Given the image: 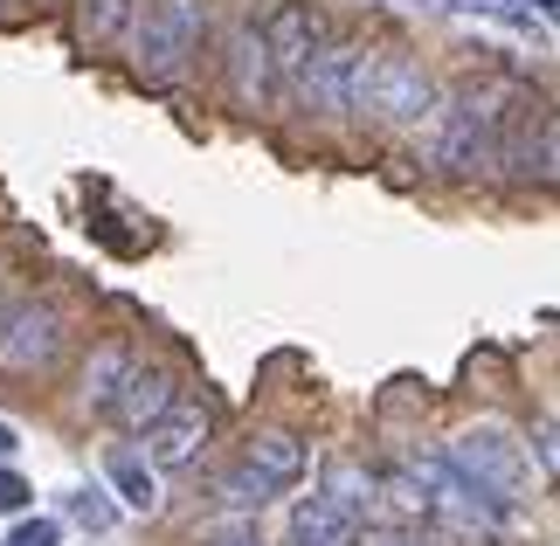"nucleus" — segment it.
<instances>
[{"instance_id": "8", "label": "nucleus", "mask_w": 560, "mask_h": 546, "mask_svg": "<svg viewBox=\"0 0 560 546\" xmlns=\"http://www.w3.org/2000/svg\"><path fill=\"white\" fill-rule=\"evenodd\" d=\"M201 450H208V408L201 402H174L145 429V464L153 471H187Z\"/></svg>"}, {"instance_id": "2", "label": "nucleus", "mask_w": 560, "mask_h": 546, "mask_svg": "<svg viewBox=\"0 0 560 546\" xmlns=\"http://www.w3.org/2000/svg\"><path fill=\"white\" fill-rule=\"evenodd\" d=\"M436 104V77L422 70V56L401 49H353L347 70V118H374L381 132H416Z\"/></svg>"}, {"instance_id": "10", "label": "nucleus", "mask_w": 560, "mask_h": 546, "mask_svg": "<svg viewBox=\"0 0 560 546\" xmlns=\"http://www.w3.org/2000/svg\"><path fill=\"white\" fill-rule=\"evenodd\" d=\"M174 402H180V395H174V374H166V367H139V360H132V374L118 381V395H112V408H104V415H112L118 429L145 435Z\"/></svg>"}, {"instance_id": "26", "label": "nucleus", "mask_w": 560, "mask_h": 546, "mask_svg": "<svg viewBox=\"0 0 560 546\" xmlns=\"http://www.w3.org/2000/svg\"><path fill=\"white\" fill-rule=\"evenodd\" d=\"M21 450V435H14V422H0V456H14Z\"/></svg>"}, {"instance_id": "25", "label": "nucleus", "mask_w": 560, "mask_h": 546, "mask_svg": "<svg viewBox=\"0 0 560 546\" xmlns=\"http://www.w3.org/2000/svg\"><path fill=\"white\" fill-rule=\"evenodd\" d=\"M14 304H21V298H14V277H0V325H8V312H14Z\"/></svg>"}, {"instance_id": "28", "label": "nucleus", "mask_w": 560, "mask_h": 546, "mask_svg": "<svg viewBox=\"0 0 560 546\" xmlns=\"http://www.w3.org/2000/svg\"><path fill=\"white\" fill-rule=\"evenodd\" d=\"M533 8H553V0H533Z\"/></svg>"}, {"instance_id": "20", "label": "nucleus", "mask_w": 560, "mask_h": 546, "mask_svg": "<svg viewBox=\"0 0 560 546\" xmlns=\"http://www.w3.org/2000/svg\"><path fill=\"white\" fill-rule=\"evenodd\" d=\"M62 512H70L83 533H112V519H118V506L104 491H70V498H62Z\"/></svg>"}, {"instance_id": "13", "label": "nucleus", "mask_w": 560, "mask_h": 546, "mask_svg": "<svg viewBox=\"0 0 560 546\" xmlns=\"http://www.w3.org/2000/svg\"><path fill=\"white\" fill-rule=\"evenodd\" d=\"M368 539V526L347 512H332L326 498H298V512H291V546H360Z\"/></svg>"}, {"instance_id": "16", "label": "nucleus", "mask_w": 560, "mask_h": 546, "mask_svg": "<svg viewBox=\"0 0 560 546\" xmlns=\"http://www.w3.org/2000/svg\"><path fill=\"white\" fill-rule=\"evenodd\" d=\"M104 477H112V491L125 498V512H139V519H153V512H160V471L145 464V456L112 450V456H104Z\"/></svg>"}, {"instance_id": "7", "label": "nucleus", "mask_w": 560, "mask_h": 546, "mask_svg": "<svg viewBox=\"0 0 560 546\" xmlns=\"http://www.w3.org/2000/svg\"><path fill=\"white\" fill-rule=\"evenodd\" d=\"M512 139H499V166L512 173V181H553V112H540V104H526L520 118L505 112Z\"/></svg>"}, {"instance_id": "21", "label": "nucleus", "mask_w": 560, "mask_h": 546, "mask_svg": "<svg viewBox=\"0 0 560 546\" xmlns=\"http://www.w3.org/2000/svg\"><path fill=\"white\" fill-rule=\"evenodd\" d=\"M28 477H21V471H8V464H0V512H28Z\"/></svg>"}, {"instance_id": "18", "label": "nucleus", "mask_w": 560, "mask_h": 546, "mask_svg": "<svg viewBox=\"0 0 560 546\" xmlns=\"http://www.w3.org/2000/svg\"><path fill=\"white\" fill-rule=\"evenodd\" d=\"M132 21H139V0H83V35L104 42V49H112V42H125V28H132Z\"/></svg>"}, {"instance_id": "17", "label": "nucleus", "mask_w": 560, "mask_h": 546, "mask_svg": "<svg viewBox=\"0 0 560 546\" xmlns=\"http://www.w3.org/2000/svg\"><path fill=\"white\" fill-rule=\"evenodd\" d=\"M374 506H387V512H395L401 519V526H422V519H429V491L416 485V471H387V477H374Z\"/></svg>"}, {"instance_id": "11", "label": "nucleus", "mask_w": 560, "mask_h": 546, "mask_svg": "<svg viewBox=\"0 0 560 546\" xmlns=\"http://www.w3.org/2000/svg\"><path fill=\"white\" fill-rule=\"evenodd\" d=\"M270 42V62H277V77H291L298 62H305L318 42H326V21H318V8H305V0H284L270 21H256Z\"/></svg>"}, {"instance_id": "23", "label": "nucleus", "mask_w": 560, "mask_h": 546, "mask_svg": "<svg viewBox=\"0 0 560 546\" xmlns=\"http://www.w3.org/2000/svg\"><path fill=\"white\" fill-rule=\"evenodd\" d=\"M533 456H540V477H553V464H560V450H553V422L533 429Z\"/></svg>"}, {"instance_id": "3", "label": "nucleus", "mask_w": 560, "mask_h": 546, "mask_svg": "<svg viewBox=\"0 0 560 546\" xmlns=\"http://www.w3.org/2000/svg\"><path fill=\"white\" fill-rule=\"evenodd\" d=\"M201 35H208V0H153V8L139 14V35H132L139 77L174 83L187 62L201 56Z\"/></svg>"}, {"instance_id": "9", "label": "nucleus", "mask_w": 560, "mask_h": 546, "mask_svg": "<svg viewBox=\"0 0 560 546\" xmlns=\"http://www.w3.org/2000/svg\"><path fill=\"white\" fill-rule=\"evenodd\" d=\"M229 91L243 112H270V97H277V62H270V42L256 21H243L229 42Z\"/></svg>"}, {"instance_id": "12", "label": "nucleus", "mask_w": 560, "mask_h": 546, "mask_svg": "<svg viewBox=\"0 0 560 546\" xmlns=\"http://www.w3.org/2000/svg\"><path fill=\"white\" fill-rule=\"evenodd\" d=\"M243 471H256L264 485L284 498L298 477H305V443H298L291 429H264V435H249V450H243Z\"/></svg>"}, {"instance_id": "6", "label": "nucleus", "mask_w": 560, "mask_h": 546, "mask_svg": "<svg viewBox=\"0 0 560 546\" xmlns=\"http://www.w3.org/2000/svg\"><path fill=\"white\" fill-rule=\"evenodd\" d=\"M353 49H360V42H318V49L284 77L298 112H312V118H347V70H353Z\"/></svg>"}, {"instance_id": "24", "label": "nucleus", "mask_w": 560, "mask_h": 546, "mask_svg": "<svg viewBox=\"0 0 560 546\" xmlns=\"http://www.w3.org/2000/svg\"><path fill=\"white\" fill-rule=\"evenodd\" d=\"M368 546H429V539H422V533H374Z\"/></svg>"}, {"instance_id": "5", "label": "nucleus", "mask_w": 560, "mask_h": 546, "mask_svg": "<svg viewBox=\"0 0 560 546\" xmlns=\"http://www.w3.org/2000/svg\"><path fill=\"white\" fill-rule=\"evenodd\" d=\"M443 456L470 477V485H485V491L520 498V506H526V491H533V464H526V450L512 443L505 429H464Z\"/></svg>"}, {"instance_id": "15", "label": "nucleus", "mask_w": 560, "mask_h": 546, "mask_svg": "<svg viewBox=\"0 0 560 546\" xmlns=\"http://www.w3.org/2000/svg\"><path fill=\"white\" fill-rule=\"evenodd\" d=\"M125 374H132V346H125V339H104V346H91V360H83V387H77V402L104 415Z\"/></svg>"}, {"instance_id": "27", "label": "nucleus", "mask_w": 560, "mask_h": 546, "mask_svg": "<svg viewBox=\"0 0 560 546\" xmlns=\"http://www.w3.org/2000/svg\"><path fill=\"white\" fill-rule=\"evenodd\" d=\"M214 546H264V539H214Z\"/></svg>"}, {"instance_id": "4", "label": "nucleus", "mask_w": 560, "mask_h": 546, "mask_svg": "<svg viewBox=\"0 0 560 546\" xmlns=\"http://www.w3.org/2000/svg\"><path fill=\"white\" fill-rule=\"evenodd\" d=\"M62 339H70V318L49 298H21L8 325H0V374L14 381H42L62 360Z\"/></svg>"}, {"instance_id": "14", "label": "nucleus", "mask_w": 560, "mask_h": 546, "mask_svg": "<svg viewBox=\"0 0 560 546\" xmlns=\"http://www.w3.org/2000/svg\"><path fill=\"white\" fill-rule=\"evenodd\" d=\"M318 498H326L332 512L360 519V526H368V519L381 512V506H374V471H368V464H353V456H332V464H326V485H318Z\"/></svg>"}, {"instance_id": "19", "label": "nucleus", "mask_w": 560, "mask_h": 546, "mask_svg": "<svg viewBox=\"0 0 560 546\" xmlns=\"http://www.w3.org/2000/svg\"><path fill=\"white\" fill-rule=\"evenodd\" d=\"M270 498H277V491H270L256 471H243V464H235V471L222 477V506H235V512H264Z\"/></svg>"}, {"instance_id": "1", "label": "nucleus", "mask_w": 560, "mask_h": 546, "mask_svg": "<svg viewBox=\"0 0 560 546\" xmlns=\"http://www.w3.org/2000/svg\"><path fill=\"white\" fill-rule=\"evenodd\" d=\"M505 91L499 83H464L457 97H436L429 104V118L416 125V152L422 166L450 173V181H478V173L499 166V132H505Z\"/></svg>"}, {"instance_id": "22", "label": "nucleus", "mask_w": 560, "mask_h": 546, "mask_svg": "<svg viewBox=\"0 0 560 546\" xmlns=\"http://www.w3.org/2000/svg\"><path fill=\"white\" fill-rule=\"evenodd\" d=\"M56 539H62V526H56V519H21L8 546H56Z\"/></svg>"}]
</instances>
